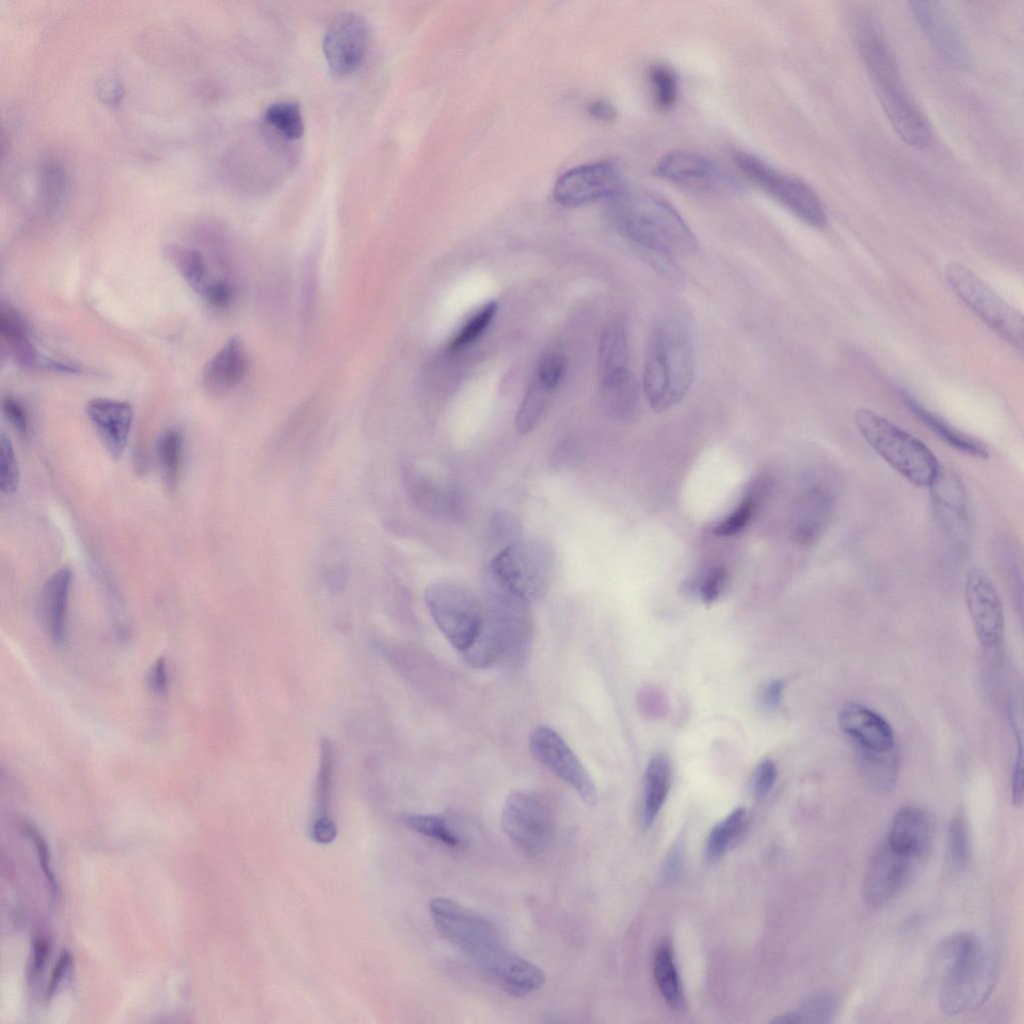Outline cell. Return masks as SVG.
Masks as SVG:
<instances>
[{
  "label": "cell",
  "instance_id": "1",
  "mask_svg": "<svg viewBox=\"0 0 1024 1024\" xmlns=\"http://www.w3.org/2000/svg\"><path fill=\"white\" fill-rule=\"evenodd\" d=\"M429 910L436 931L507 994L524 997L545 983V973L511 951L481 914L446 897L432 899Z\"/></svg>",
  "mask_w": 1024,
  "mask_h": 1024
},
{
  "label": "cell",
  "instance_id": "2",
  "mask_svg": "<svg viewBox=\"0 0 1024 1024\" xmlns=\"http://www.w3.org/2000/svg\"><path fill=\"white\" fill-rule=\"evenodd\" d=\"M929 969L938 982V1002L946 1015L981 1007L992 994L999 974L993 947L971 931L954 933L937 944Z\"/></svg>",
  "mask_w": 1024,
  "mask_h": 1024
},
{
  "label": "cell",
  "instance_id": "3",
  "mask_svg": "<svg viewBox=\"0 0 1024 1024\" xmlns=\"http://www.w3.org/2000/svg\"><path fill=\"white\" fill-rule=\"evenodd\" d=\"M853 34L892 127L910 147H928L932 141L931 128L903 85L895 56L879 23L871 15L859 13L853 20Z\"/></svg>",
  "mask_w": 1024,
  "mask_h": 1024
},
{
  "label": "cell",
  "instance_id": "4",
  "mask_svg": "<svg viewBox=\"0 0 1024 1024\" xmlns=\"http://www.w3.org/2000/svg\"><path fill=\"white\" fill-rule=\"evenodd\" d=\"M611 201L612 223L630 242L665 257L685 256L696 250L694 233L661 195L624 190Z\"/></svg>",
  "mask_w": 1024,
  "mask_h": 1024
},
{
  "label": "cell",
  "instance_id": "5",
  "mask_svg": "<svg viewBox=\"0 0 1024 1024\" xmlns=\"http://www.w3.org/2000/svg\"><path fill=\"white\" fill-rule=\"evenodd\" d=\"M694 375L690 330L677 314L667 313L653 325L643 365V389L655 412H664L687 394Z\"/></svg>",
  "mask_w": 1024,
  "mask_h": 1024
},
{
  "label": "cell",
  "instance_id": "6",
  "mask_svg": "<svg viewBox=\"0 0 1024 1024\" xmlns=\"http://www.w3.org/2000/svg\"><path fill=\"white\" fill-rule=\"evenodd\" d=\"M854 421L864 441L909 483L919 488L934 483L942 466L920 439L866 408L855 412Z\"/></svg>",
  "mask_w": 1024,
  "mask_h": 1024
},
{
  "label": "cell",
  "instance_id": "7",
  "mask_svg": "<svg viewBox=\"0 0 1024 1024\" xmlns=\"http://www.w3.org/2000/svg\"><path fill=\"white\" fill-rule=\"evenodd\" d=\"M554 565V551L548 543L520 539L494 556L488 580L529 604L547 592Z\"/></svg>",
  "mask_w": 1024,
  "mask_h": 1024
},
{
  "label": "cell",
  "instance_id": "8",
  "mask_svg": "<svg viewBox=\"0 0 1024 1024\" xmlns=\"http://www.w3.org/2000/svg\"><path fill=\"white\" fill-rule=\"evenodd\" d=\"M945 278L959 299L994 333L1016 349H1023L1022 313L987 283L958 262L945 267Z\"/></svg>",
  "mask_w": 1024,
  "mask_h": 1024
},
{
  "label": "cell",
  "instance_id": "9",
  "mask_svg": "<svg viewBox=\"0 0 1024 1024\" xmlns=\"http://www.w3.org/2000/svg\"><path fill=\"white\" fill-rule=\"evenodd\" d=\"M427 609L440 632L461 654L478 638L484 624V608L465 587L444 580L425 591Z\"/></svg>",
  "mask_w": 1024,
  "mask_h": 1024
},
{
  "label": "cell",
  "instance_id": "10",
  "mask_svg": "<svg viewBox=\"0 0 1024 1024\" xmlns=\"http://www.w3.org/2000/svg\"><path fill=\"white\" fill-rule=\"evenodd\" d=\"M734 163L740 173L806 224L823 228L825 208L812 187L802 179L777 170L755 155L738 152Z\"/></svg>",
  "mask_w": 1024,
  "mask_h": 1024
},
{
  "label": "cell",
  "instance_id": "11",
  "mask_svg": "<svg viewBox=\"0 0 1024 1024\" xmlns=\"http://www.w3.org/2000/svg\"><path fill=\"white\" fill-rule=\"evenodd\" d=\"M500 821L508 839L526 855L543 853L552 840L555 826L552 809L533 791H511L503 803Z\"/></svg>",
  "mask_w": 1024,
  "mask_h": 1024
},
{
  "label": "cell",
  "instance_id": "12",
  "mask_svg": "<svg viewBox=\"0 0 1024 1024\" xmlns=\"http://www.w3.org/2000/svg\"><path fill=\"white\" fill-rule=\"evenodd\" d=\"M598 375L608 405L620 411L635 402L637 387L629 367V348L625 325L610 321L602 330L598 347Z\"/></svg>",
  "mask_w": 1024,
  "mask_h": 1024
},
{
  "label": "cell",
  "instance_id": "13",
  "mask_svg": "<svg viewBox=\"0 0 1024 1024\" xmlns=\"http://www.w3.org/2000/svg\"><path fill=\"white\" fill-rule=\"evenodd\" d=\"M529 746L534 757L569 785L587 805L597 803V790L588 771L565 740L548 726L536 727Z\"/></svg>",
  "mask_w": 1024,
  "mask_h": 1024
},
{
  "label": "cell",
  "instance_id": "14",
  "mask_svg": "<svg viewBox=\"0 0 1024 1024\" xmlns=\"http://www.w3.org/2000/svg\"><path fill=\"white\" fill-rule=\"evenodd\" d=\"M624 191L621 174L612 162L598 161L563 173L553 189L555 201L575 207L599 200H613Z\"/></svg>",
  "mask_w": 1024,
  "mask_h": 1024
},
{
  "label": "cell",
  "instance_id": "15",
  "mask_svg": "<svg viewBox=\"0 0 1024 1024\" xmlns=\"http://www.w3.org/2000/svg\"><path fill=\"white\" fill-rule=\"evenodd\" d=\"M658 177L695 192H716L738 188V182L712 159L693 151L673 150L655 165Z\"/></svg>",
  "mask_w": 1024,
  "mask_h": 1024
},
{
  "label": "cell",
  "instance_id": "16",
  "mask_svg": "<svg viewBox=\"0 0 1024 1024\" xmlns=\"http://www.w3.org/2000/svg\"><path fill=\"white\" fill-rule=\"evenodd\" d=\"M370 28L361 15L344 11L327 26L323 36V53L330 69L338 75L356 70L369 49Z\"/></svg>",
  "mask_w": 1024,
  "mask_h": 1024
},
{
  "label": "cell",
  "instance_id": "17",
  "mask_svg": "<svg viewBox=\"0 0 1024 1024\" xmlns=\"http://www.w3.org/2000/svg\"><path fill=\"white\" fill-rule=\"evenodd\" d=\"M922 858L899 853L885 842L871 857L863 880L867 904L880 907L890 902L912 880Z\"/></svg>",
  "mask_w": 1024,
  "mask_h": 1024
},
{
  "label": "cell",
  "instance_id": "18",
  "mask_svg": "<svg viewBox=\"0 0 1024 1024\" xmlns=\"http://www.w3.org/2000/svg\"><path fill=\"white\" fill-rule=\"evenodd\" d=\"M964 595L979 641L985 648H994L1003 638L1005 623L1001 598L989 574L980 567L968 570Z\"/></svg>",
  "mask_w": 1024,
  "mask_h": 1024
},
{
  "label": "cell",
  "instance_id": "19",
  "mask_svg": "<svg viewBox=\"0 0 1024 1024\" xmlns=\"http://www.w3.org/2000/svg\"><path fill=\"white\" fill-rule=\"evenodd\" d=\"M170 258L187 285L206 303L215 308H225L234 298L230 281L212 269L208 259L197 248L175 247Z\"/></svg>",
  "mask_w": 1024,
  "mask_h": 1024
},
{
  "label": "cell",
  "instance_id": "20",
  "mask_svg": "<svg viewBox=\"0 0 1024 1024\" xmlns=\"http://www.w3.org/2000/svg\"><path fill=\"white\" fill-rule=\"evenodd\" d=\"M934 519L950 540L961 542L968 533L969 516L964 486L950 469L941 471L929 487Z\"/></svg>",
  "mask_w": 1024,
  "mask_h": 1024
},
{
  "label": "cell",
  "instance_id": "21",
  "mask_svg": "<svg viewBox=\"0 0 1024 1024\" xmlns=\"http://www.w3.org/2000/svg\"><path fill=\"white\" fill-rule=\"evenodd\" d=\"M836 507V496L831 486L813 482L800 492L793 512V536L804 546L818 541L828 528Z\"/></svg>",
  "mask_w": 1024,
  "mask_h": 1024
},
{
  "label": "cell",
  "instance_id": "22",
  "mask_svg": "<svg viewBox=\"0 0 1024 1024\" xmlns=\"http://www.w3.org/2000/svg\"><path fill=\"white\" fill-rule=\"evenodd\" d=\"M85 411L109 455L121 458L132 429V405L124 400L96 397L87 402Z\"/></svg>",
  "mask_w": 1024,
  "mask_h": 1024
},
{
  "label": "cell",
  "instance_id": "23",
  "mask_svg": "<svg viewBox=\"0 0 1024 1024\" xmlns=\"http://www.w3.org/2000/svg\"><path fill=\"white\" fill-rule=\"evenodd\" d=\"M911 11L937 53L946 61L961 64L966 53L959 31L947 12L933 1H912Z\"/></svg>",
  "mask_w": 1024,
  "mask_h": 1024
},
{
  "label": "cell",
  "instance_id": "24",
  "mask_svg": "<svg viewBox=\"0 0 1024 1024\" xmlns=\"http://www.w3.org/2000/svg\"><path fill=\"white\" fill-rule=\"evenodd\" d=\"M248 371V356L238 336L229 338L206 362L202 371V384L214 396H224L244 380Z\"/></svg>",
  "mask_w": 1024,
  "mask_h": 1024
},
{
  "label": "cell",
  "instance_id": "25",
  "mask_svg": "<svg viewBox=\"0 0 1024 1024\" xmlns=\"http://www.w3.org/2000/svg\"><path fill=\"white\" fill-rule=\"evenodd\" d=\"M838 722L860 750L888 752L894 749V734L889 723L865 706L846 704L839 712Z\"/></svg>",
  "mask_w": 1024,
  "mask_h": 1024
},
{
  "label": "cell",
  "instance_id": "26",
  "mask_svg": "<svg viewBox=\"0 0 1024 1024\" xmlns=\"http://www.w3.org/2000/svg\"><path fill=\"white\" fill-rule=\"evenodd\" d=\"M403 479L411 500L420 510L436 516H450L459 511V496L450 485L416 469H406Z\"/></svg>",
  "mask_w": 1024,
  "mask_h": 1024
},
{
  "label": "cell",
  "instance_id": "27",
  "mask_svg": "<svg viewBox=\"0 0 1024 1024\" xmlns=\"http://www.w3.org/2000/svg\"><path fill=\"white\" fill-rule=\"evenodd\" d=\"M72 584V571L64 566L45 582L40 596V614L50 638L57 644L66 635L68 601Z\"/></svg>",
  "mask_w": 1024,
  "mask_h": 1024
},
{
  "label": "cell",
  "instance_id": "28",
  "mask_svg": "<svg viewBox=\"0 0 1024 1024\" xmlns=\"http://www.w3.org/2000/svg\"><path fill=\"white\" fill-rule=\"evenodd\" d=\"M930 834L926 813L917 807L907 806L894 816L886 843L899 853L922 858L927 851Z\"/></svg>",
  "mask_w": 1024,
  "mask_h": 1024
},
{
  "label": "cell",
  "instance_id": "29",
  "mask_svg": "<svg viewBox=\"0 0 1024 1024\" xmlns=\"http://www.w3.org/2000/svg\"><path fill=\"white\" fill-rule=\"evenodd\" d=\"M905 402L910 411L950 448L975 459L989 458V450L983 442L956 429L911 396L905 395Z\"/></svg>",
  "mask_w": 1024,
  "mask_h": 1024
},
{
  "label": "cell",
  "instance_id": "30",
  "mask_svg": "<svg viewBox=\"0 0 1024 1024\" xmlns=\"http://www.w3.org/2000/svg\"><path fill=\"white\" fill-rule=\"evenodd\" d=\"M671 772L668 758L657 753L649 760L644 776V803L642 819L645 826L653 824L664 805L669 788Z\"/></svg>",
  "mask_w": 1024,
  "mask_h": 1024
},
{
  "label": "cell",
  "instance_id": "31",
  "mask_svg": "<svg viewBox=\"0 0 1024 1024\" xmlns=\"http://www.w3.org/2000/svg\"><path fill=\"white\" fill-rule=\"evenodd\" d=\"M653 972L658 989L666 1003L674 1010H683L685 1007L684 992L669 945L661 944L657 948L653 961Z\"/></svg>",
  "mask_w": 1024,
  "mask_h": 1024
},
{
  "label": "cell",
  "instance_id": "32",
  "mask_svg": "<svg viewBox=\"0 0 1024 1024\" xmlns=\"http://www.w3.org/2000/svg\"><path fill=\"white\" fill-rule=\"evenodd\" d=\"M264 120L283 140L294 141L303 135L304 122L301 108L294 101H279L271 104L265 111Z\"/></svg>",
  "mask_w": 1024,
  "mask_h": 1024
},
{
  "label": "cell",
  "instance_id": "33",
  "mask_svg": "<svg viewBox=\"0 0 1024 1024\" xmlns=\"http://www.w3.org/2000/svg\"><path fill=\"white\" fill-rule=\"evenodd\" d=\"M746 823V810H733L711 830L706 843V857L710 861L720 858L740 837Z\"/></svg>",
  "mask_w": 1024,
  "mask_h": 1024
},
{
  "label": "cell",
  "instance_id": "34",
  "mask_svg": "<svg viewBox=\"0 0 1024 1024\" xmlns=\"http://www.w3.org/2000/svg\"><path fill=\"white\" fill-rule=\"evenodd\" d=\"M184 441L176 428L165 430L157 445V457L164 482L169 488L175 487L183 460Z\"/></svg>",
  "mask_w": 1024,
  "mask_h": 1024
},
{
  "label": "cell",
  "instance_id": "35",
  "mask_svg": "<svg viewBox=\"0 0 1024 1024\" xmlns=\"http://www.w3.org/2000/svg\"><path fill=\"white\" fill-rule=\"evenodd\" d=\"M858 752L868 782L880 791L890 789L895 783L897 774L895 750L871 752L858 749Z\"/></svg>",
  "mask_w": 1024,
  "mask_h": 1024
},
{
  "label": "cell",
  "instance_id": "36",
  "mask_svg": "<svg viewBox=\"0 0 1024 1024\" xmlns=\"http://www.w3.org/2000/svg\"><path fill=\"white\" fill-rule=\"evenodd\" d=\"M838 1008V998L831 991L817 992L805 999L798 1010L778 1019L784 1023H829Z\"/></svg>",
  "mask_w": 1024,
  "mask_h": 1024
},
{
  "label": "cell",
  "instance_id": "37",
  "mask_svg": "<svg viewBox=\"0 0 1024 1024\" xmlns=\"http://www.w3.org/2000/svg\"><path fill=\"white\" fill-rule=\"evenodd\" d=\"M404 821L415 832L448 847L456 848L462 843L459 832L444 815H410Z\"/></svg>",
  "mask_w": 1024,
  "mask_h": 1024
},
{
  "label": "cell",
  "instance_id": "38",
  "mask_svg": "<svg viewBox=\"0 0 1024 1024\" xmlns=\"http://www.w3.org/2000/svg\"><path fill=\"white\" fill-rule=\"evenodd\" d=\"M551 391L535 377L530 383L516 415L515 426L519 434L529 433L541 418Z\"/></svg>",
  "mask_w": 1024,
  "mask_h": 1024
},
{
  "label": "cell",
  "instance_id": "39",
  "mask_svg": "<svg viewBox=\"0 0 1024 1024\" xmlns=\"http://www.w3.org/2000/svg\"><path fill=\"white\" fill-rule=\"evenodd\" d=\"M653 103L657 110L671 109L678 97V78L675 71L668 65L655 64L649 72Z\"/></svg>",
  "mask_w": 1024,
  "mask_h": 1024
},
{
  "label": "cell",
  "instance_id": "40",
  "mask_svg": "<svg viewBox=\"0 0 1024 1024\" xmlns=\"http://www.w3.org/2000/svg\"><path fill=\"white\" fill-rule=\"evenodd\" d=\"M350 575L348 549L341 540L332 542L325 554L323 576L332 591H341L346 586Z\"/></svg>",
  "mask_w": 1024,
  "mask_h": 1024
},
{
  "label": "cell",
  "instance_id": "41",
  "mask_svg": "<svg viewBox=\"0 0 1024 1024\" xmlns=\"http://www.w3.org/2000/svg\"><path fill=\"white\" fill-rule=\"evenodd\" d=\"M948 857L956 870L963 869L970 857L969 829L964 815L956 814L948 826Z\"/></svg>",
  "mask_w": 1024,
  "mask_h": 1024
},
{
  "label": "cell",
  "instance_id": "42",
  "mask_svg": "<svg viewBox=\"0 0 1024 1024\" xmlns=\"http://www.w3.org/2000/svg\"><path fill=\"white\" fill-rule=\"evenodd\" d=\"M758 503V493L750 492L739 505L713 527V534L730 537L741 532L753 516Z\"/></svg>",
  "mask_w": 1024,
  "mask_h": 1024
},
{
  "label": "cell",
  "instance_id": "43",
  "mask_svg": "<svg viewBox=\"0 0 1024 1024\" xmlns=\"http://www.w3.org/2000/svg\"><path fill=\"white\" fill-rule=\"evenodd\" d=\"M497 311V303L491 301L478 310L451 340L450 349L459 350L475 341L488 327Z\"/></svg>",
  "mask_w": 1024,
  "mask_h": 1024
},
{
  "label": "cell",
  "instance_id": "44",
  "mask_svg": "<svg viewBox=\"0 0 1024 1024\" xmlns=\"http://www.w3.org/2000/svg\"><path fill=\"white\" fill-rule=\"evenodd\" d=\"M519 519L508 511L496 512L490 521L489 536L494 546L500 551L521 539Z\"/></svg>",
  "mask_w": 1024,
  "mask_h": 1024
},
{
  "label": "cell",
  "instance_id": "45",
  "mask_svg": "<svg viewBox=\"0 0 1024 1024\" xmlns=\"http://www.w3.org/2000/svg\"><path fill=\"white\" fill-rule=\"evenodd\" d=\"M20 482L17 457L10 438L1 434L0 440V488L3 494H14Z\"/></svg>",
  "mask_w": 1024,
  "mask_h": 1024
},
{
  "label": "cell",
  "instance_id": "46",
  "mask_svg": "<svg viewBox=\"0 0 1024 1024\" xmlns=\"http://www.w3.org/2000/svg\"><path fill=\"white\" fill-rule=\"evenodd\" d=\"M334 749L331 741L327 738L321 743L320 766L317 775V797L322 807H325L330 795L333 773H334Z\"/></svg>",
  "mask_w": 1024,
  "mask_h": 1024
},
{
  "label": "cell",
  "instance_id": "47",
  "mask_svg": "<svg viewBox=\"0 0 1024 1024\" xmlns=\"http://www.w3.org/2000/svg\"><path fill=\"white\" fill-rule=\"evenodd\" d=\"M564 371V357L557 352H551L541 359L537 368L536 379L545 388L552 391L561 381Z\"/></svg>",
  "mask_w": 1024,
  "mask_h": 1024
},
{
  "label": "cell",
  "instance_id": "48",
  "mask_svg": "<svg viewBox=\"0 0 1024 1024\" xmlns=\"http://www.w3.org/2000/svg\"><path fill=\"white\" fill-rule=\"evenodd\" d=\"M726 581V568L723 566H714L707 571L698 582L697 592L705 603H711L722 593Z\"/></svg>",
  "mask_w": 1024,
  "mask_h": 1024
},
{
  "label": "cell",
  "instance_id": "49",
  "mask_svg": "<svg viewBox=\"0 0 1024 1024\" xmlns=\"http://www.w3.org/2000/svg\"><path fill=\"white\" fill-rule=\"evenodd\" d=\"M24 830H25V833L30 837V839L35 844L36 851H37V854H38L39 864H40L41 870H42V872H43V874H44V876H45V878L47 880V883H48V886L50 888V891H51L52 895L54 897L58 896V894H59V887H58L57 881L55 879L54 873L52 872V869L50 867L49 850H48V847H47V844H46L44 838L38 832V830L35 827H33L32 825H30V824H25Z\"/></svg>",
  "mask_w": 1024,
  "mask_h": 1024
},
{
  "label": "cell",
  "instance_id": "50",
  "mask_svg": "<svg viewBox=\"0 0 1024 1024\" xmlns=\"http://www.w3.org/2000/svg\"><path fill=\"white\" fill-rule=\"evenodd\" d=\"M2 411L11 426L17 433L26 438L29 434L30 425L26 408L16 398L6 396L2 399Z\"/></svg>",
  "mask_w": 1024,
  "mask_h": 1024
},
{
  "label": "cell",
  "instance_id": "51",
  "mask_svg": "<svg viewBox=\"0 0 1024 1024\" xmlns=\"http://www.w3.org/2000/svg\"><path fill=\"white\" fill-rule=\"evenodd\" d=\"M777 777V769L770 759L762 760L757 766L753 781L752 790L756 797L765 796L773 787Z\"/></svg>",
  "mask_w": 1024,
  "mask_h": 1024
},
{
  "label": "cell",
  "instance_id": "52",
  "mask_svg": "<svg viewBox=\"0 0 1024 1024\" xmlns=\"http://www.w3.org/2000/svg\"><path fill=\"white\" fill-rule=\"evenodd\" d=\"M148 687L152 693L161 696L167 692L169 675L167 664L163 657L158 658L150 667L147 676Z\"/></svg>",
  "mask_w": 1024,
  "mask_h": 1024
},
{
  "label": "cell",
  "instance_id": "53",
  "mask_svg": "<svg viewBox=\"0 0 1024 1024\" xmlns=\"http://www.w3.org/2000/svg\"><path fill=\"white\" fill-rule=\"evenodd\" d=\"M71 954L67 950H63L51 972L50 979L46 989V999H51L57 991L59 984L61 983L63 976L71 962Z\"/></svg>",
  "mask_w": 1024,
  "mask_h": 1024
},
{
  "label": "cell",
  "instance_id": "54",
  "mask_svg": "<svg viewBox=\"0 0 1024 1024\" xmlns=\"http://www.w3.org/2000/svg\"><path fill=\"white\" fill-rule=\"evenodd\" d=\"M97 93L99 98L106 103V105L114 106L121 101V98L123 97V88L117 80L105 78L100 81Z\"/></svg>",
  "mask_w": 1024,
  "mask_h": 1024
},
{
  "label": "cell",
  "instance_id": "55",
  "mask_svg": "<svg viewBox=\"0 0 1024 1024\" xmlns=\"http://www.w3.org/2000/svg\"><path fill=\"white\" fill-rule=\"evenodd\" d=\"M312 834L317 842L327 844L335 839L337 827L330 817L323 815L315 821Z\"/></svg>",
  "mask_w": 1024,
  "mask_h": 1024
},
{
  "label": "cell",
  "instance_id": "56",
  "mask_svg": "<svg viewBox=\"0 0 1024 1024\" xmlns=\"http://www.w3.org/2000/svg\"><path fill=\"white\" fill-rule=\"evenodd\" d=\"M48 951V943L45 939L38 937L34 940L33 956L29 968V977L32 978V980L36 978L42 971L47 958Z\"/></svg>",
  "mask_w": 1024,
  "mask_h": 1024
},
{
  "label": "cell",
  "instance_id": "57",
  "mask_svg": "<svg viewBox=\"0 0 1024 1024\" xmlns=\"http://www.w3.org/2000/svg\"><path fill=\"white\" fill-rule=\"evenodd\" d=\"M588 114L600 121H613L617 117L615 107L605 100H594L587 106Z\"/></svg>",
  "mask_w": 1024,
  "mask_h": 1024
},
{
  "label": "cell",
  "instance_id": "58",
  "mask_svg": "<svg viewBox=\"0 0 1024 1024\" xmlns=\"http://www.w3.org/2000/svg\"><path fill=\"white\" fill-rule=\"evenodd\" d=\"M784 683L781 680L770 682L763 693L764 706L769 710L776 709L781 701Z\"/></svg>",
  "mask_w": 1024,
  "mask_h": 1024
},
{
  "label": "cell",
  "instance_id": "59",
  "mask_svg": "<svg viewBox=\"0 0 1024 1024\" xmlns=\"http://www.w3.org/2000/svg\"><path fill=\"white\" fill-rule=\"evenodd\" d=\"M680 857H681L680 850L678 848L674 849V851L672 852V854L669 857L668 863L666 864V867H667L666 873L668 875H671V874L675 875L677 873V871L679 869V866H680V859H681Z\"/></svg>",
  "mask_w": 1024,
  "mask_h": 1024
}]
</instances>
